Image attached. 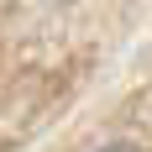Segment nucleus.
Instances as JSON below:
<instances>
[{"instance_id":"obj_1","label":"nucleus","mask_w":152,"mask_h":152,"mask_svg":"<svg viewBox=\"0 0 152 152\" xmlns=\"http://www.w3.org/2000/svg\"><path fill=\"white\" fill-rule=\"evenodd\" d=\"M105 152H142V147H131V142H115V147H105Z\"/></svg>"}]
</instances>
